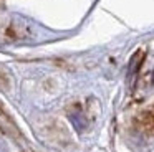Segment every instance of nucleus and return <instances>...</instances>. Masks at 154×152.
<instances>
[{
	"label": "nucleus",
	"mask_w": 154,
	"mask_h": 152,
	"mask_svg": "<svg viewBox=\"0 0 154 152\" xmlns=\"http://www.w3.org/2000/svg\"><path fill=\"white\" fill-rule=\"evenodd\" d=\"M0 152H7V145H5V142L0 139Z\"/></svg>",
	"instance_id": "f257e3e1"
}]
</instances>
